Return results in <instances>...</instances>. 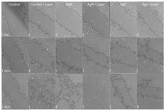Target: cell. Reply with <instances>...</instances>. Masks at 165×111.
Masks as SVG:
<instances>
[{"label":"cell","mask_w":165,"mask_h":111,"mask_svg":"<svg viewBox=\"0 0 165 111\" xmlns=\"http://www.w3.org/2000/svg\"><path fill=\"white\" fill-rule=\"evenodd\" d=\"M121 3L123 4V7L125 10H128L127 13H128L130 15L133 17L137 18V3L136 2H122Z\"/></svg>","instance_id":"27"},{"label":"cell","mask_w":165,"mask_h":111,"mask_svg":"<svg viewBox=\"0 0 165 111\" xmlns=\"http://www.w3.org/2000/svg\"><path fill=\"white\" fill-rule=\"evenodd\" d=\"M110 37L111 38L131 37L127 32L124 30L121 29L115 22L113 21H112L111 22L110 21Z\"/></svg>","instance_id":"22"},{"label":"cell","mask_w":165,"mask_h":111,"mask_svg":"<svg viewBox=\"0 0 165 111\" xmlns=\"http://www.w3.org/2000/svg\"><path fill=\"white\" fill-rule=\"evenodd\" d=\"M112 86L117 87L118 90V94H122L123 98L122 99L123 104L126 107L132 106L133 109H136L137 106L134 104V101H132V98L127 91L128 88L126 87L124 80L121 78L115 79L114 77L112 78Z\"/></svg>","instance_id":"12"},{"label":"cell","mask_w":165,"mask_h":111,"mask_svg":"<svg viewBox=\"0 0 165 111\" xmlns=\"http://www.w3.org/2000/svg\"><path fill=\"white\" fill-rule=\"evenodd\" d=\"M82 105V93L80 100L77 103L74 104L75 107L73 109H83Z\"/></svg>","instance_id":"32"},{"label":"cell","mask_w":165,"mask_h":111,"mask_svg":"<svg viewBox=\"0 0 165 111\" xmlns=\"http://www.w3.org/2000/svg\"><path fill=\"white\" fill-rule=\"evenodd\" d=\"M64 39L69 42L71 46L83 52L82 37L67 38Z\"/></svg>","instance_id":"28"},{"label":"cell","mask_w":165,"mask_h":111,"mask_svg":"<svg viewBox=\"0 0 165 111\" xmlns=\"http://www.w3.org/2000/svg\"><path fill=\"white\" fill-rule=\"evenodd\" d=\"M56 33L57 37L76 38L79 37L71 32L61 27L59 25H56Z\"/></svg>","instance_id":"25"},{"label":"cell","mask_w":165,"mask_h":111,"mask_svg":"<svg viewBox=\"0 0 165 111\" xmlns=\"http://www.w3.org/2000/svg\"><path fill=\"white\" fill-rule=\"evenodd\" d=\"M57 72H64L69 74L80 73L81 72L79 70H76L74 68L70 69L69 68H64L62 66L57 65Z\"/></svg>","instance_id":"30"},{"label":"cell","mask_w":165,"mask_h":111,"mask_svg":"<svg viewBox=\"0 0 165 111\" xmlns=\"http://www.w3.org/2000/svg\"><path fill=\"white\" fill-rule=\"evenodd\" d=\"M110 40L112 44L117 43L121 46L129 48L137 53L138 39L137 37H110Z\"/></svg>","instance_id":"16"},{"label":"cell","mask_w":165,"mask_h":111,"mask_svg":"<svg viewBox=\"0 0 165 111\" xmlns=\"http://www.w3.org/2000/svg\"><path fill=\"white\" fill-rule=\"evenodd\" d=\"M110 73H83L84 109H110Z\"/></svg>","instance_id":"1"},{"label":"cell","mask_w":165,"mask_h":111,"mask_svg":"<svg viewBox=\"0 0 165 111\" xmlns=\"http://www.w3.org/2000/svg\"><path fill=\"white\" fill-rule=\"evenodd\" d=\"M82 18L103 37H110V20L92 2L83 1Z\"/></svg>","instance_id":"2"},{"label":"cell","mask_w":165,"mask_h":111,"mask_svg":"<svg viewBox=\"0 0 165 111\" xmlns=\"http://www.w3.org/2000/svg\"><path fill=\"white\" fill-rule=\"evenodd\" d=\"M59 105V109H70V104L67 101H63Z\"/></svg>","instance_id":"31"},{"label":"cell","mask_w":165,"mask_h":111,"mask_svg":"<svg viewBox=\"0 0 165 111\" xmlns=\"http://www.w3.org/2000/svg\"><path fill=\"white\" fill-rule=\"evenodd\" d=\"M98 10L110 20V2H92Z\"/></svg>","instance_id":"24"},{"label":"cell","mask_w":165,"mask_h":111,"mask_svg":"<svg viewBox=\"0 0 165 111\" xmlns=\"http://www.w3.org/2000/svg\"><path fill=\"white\" fill-rule=\"evenodd\" d=\"M61 5V8L58 9L60 10H57L58 22L74 34L82 37V17L68 6Z\"/></svg>","instance_id":"3"},{"label":"cell","mask_w":165,"mask_h":111,"mask_svg":"<svg viewBox=\"0 0 165 111\" xmlns=\"http://www.w3.org/2000/svg\"><path fill=\"white\" fill-rule=\"evenodd\" d=\"M143 55L137 57V73L154 74L164 73V66L159 64Z\"/></svg>","instance_id":"6"},{"label":"cell","mask_w":165,"mask_h":111,"mask_svg":"<svg viewBox=\"0 0 165 111\" xmlns=\"http://www.w3.org/2000/svg\"><path fill=\"white\" fill-rule=\"evenodd\" d=\"M142 93L137 94V109H162L164 108V98H154L152 96H142Z\"/></svg>","instance_id":"8"},{"label":"cell","mask_w":165,"mask_h":111,"mask_svg":"<svg viewBox=\"0 0 165 111\" xmlns=\"http://www.w3.org/2000/svg\"><path fill=\"white\" fill-rule=\"evenodd\" d=\"M138 42H139L142 46H144L147 43V40L149 38H147L145 40V38H138Z\"/></svg>","instance_id":"33"},{"label":"cell","mask_w":165,"mask_h":111,"mask_svg":"<svg viewBox=\"0 0 165 111\" xmlns=\"http://www.w3.org/2000/svg\"><path fill=\"white\" fill-rule=\"evenodd\" d=\"M148 48L157 51L159 54L164 55V38L163 37L150 38L148 39Z\"/></svg>","instance_id":"21"},{"label":"cell","mask_w":165,"mask_h":111,"mask_svg":"<svg viewBox=\"0 0 165 111\" xmlns=\"http://www.w3.org/2000/svg\"><path fill=\"white\" fill-rule=\"evenodd\" d=\"M110 73L112 74L137 73L136 65L128 66L114 60L110 59Z\"/></svg>","instance_id":"14"},{"label":"cell","mask_w":165,"mask_h":111,"mask_svg":"<svg viewBox=\"0 0 165 111\" xmlns=\"http://www.w3.org/2000/svg\"><path fill=\"white\" fill-rule=\"evenodd\" d=\"M119 74L124 81L125 86L128 88L127 91L129 92V94L132 98V101H134V104L137 106V73Z\"/></svg>","instance_id":"11"},{"label":"cell","mask_w":165,"mask_h":111,"mask_svg":"<svg viewBox=\"0 0 165 111\" xmlns=\"http://www.w3.org/2000/svg\"><path fill=\"white\" fill-rule=\"evenodd\" d=\"M148 82L149 86L164 88V75L163 73H137V83L146 86Z\"/></svg>","instance_id":"9"},{"label":"cell","mask_w":165,"mask_h":111,"mask_svg":"<svg viewBox=\"0 0 165 111\" xmlns=\"http://www.w3.org/2000/svg\"><path fill=\"white\" fill-rule=\"evenodd\" d=\"M67 75L70 77L75 85H76L78 83H82L83 73L70 74Z\"/></svg>","instance_id":"29"},{"label":"cell","mask_w":165,"mask_h":111,"mask_svg":"<svg viewBox=\"0 0 165 111\" xmlns=\"http://www.w3.org/2000/svg\"><path fill=\"white\" fill-rule=\"evenodd\" d=\"M82 68L83 73L86 74H109L110 69L98 64L83 54Z\"/></svg>","instance_id":"13"},{"label":"cell","mask_w":165,"mask_h":111,"mask_svg":"<svg viewBox=\"0 0 165 111\" xmlns=\"http://www.w3.org/2000/svg\"><path fill=\"white\" fill-rule=\"evenodd\" d=\"M112 86V81L110 80V109H126V106L122 102L121 96L115 94L116 91Z\"/></svg>","instance_id":"19"},{"label":"cell","mask_w":165,"mask_h":111,"mask_svg":"<svg viewBox=\"0 0 165 111\" xmlns=\"http://www.w3.org/2000/svg\"><path fill=\"white\" fill-rule=\"evenodd\" d=\"M148 8L153 13H156V17L163 24L164 21V2H148Z\"/></svg>","instance_id":"20"},{"label":"cell","mask_w":165,"mask_h":111,"mask_svg":"<svg viewBox=\"0 0 165 111\" xmlns=\"http://www.w3.org/2000/svg\"><path fill=\"white\" fill-rule=\"evenodd\" d=\"M110 59L114 60L128 66L136 65L138 53H136L126 47H123L117 43H110Z\"/></svg>","instance_id":"5"},{"label":"cell","mask_w":165,"mask_h":111,"mask_svg":"<svg viewBox=\"0 0 165 111\" xmlns=\"http://www.w3.org/2000/svg\"><path fill=\"white\" fill-rule=\"evenodd\" d=\"M102 36L88 23L83 22L82 37H102Z\"/></svg>","instance_id":"23"},{"label":"cell","mask_w":165,"mask_h":111,"mask_svg":"<svg viewBox=\"0 0 165 111\" xmlns=\"http://www.w3.org/2000/svg\"><path fill=\"white\" fill-rule=\"evenodd\" d=\"M64 3L69 8L76 11L80 16L82 17L83 1H70Z\"/></svg>","instance_id":"26"},{"label":"cell","mask_w":165,"mask_h":111,"mask_svg":"<svg viewBox=\"0 0 165 111\" xmlns=\"http://www.w3.org/2000/svg\"><path fill=\"white\" fill-rule=\"evenodd\" d=\"M136 27V37L150 38L157 37L151 30L148 25L144 21L142 18L137 16Z\"/></svg>","instance_id":"17"},{"label":"cell","mask_w":165,"mask_h":111,"mask_svg":"<svg viewBox=\"0 0 165 111\" xmlns=\"http://www.w3.org/2000/svg\"><path fill=\"white\" fill-rule=\"evenodd\" d=\"M82 38L83 45L92 48L95 52H100L107 57H110V37Z\"/></svg>","instance_id":"7"},{"label":"cell","mask_w":165,"mask_h":111,"mask_svg":"<svg viewBox=\"0 0 165 111\" xmlns=\"http://www.w3.org/2000/svg\"><path fill=\"white\" fill-rule=\"evenodd\" d=\"M83 54L86 56L89 60L106 68H110V57H107L100 52H95L92 48L84 45H83Z\"/></svg>","instance_id":"10"},{"label":"cell","mask_w":165,"mask_h":111,"mask_svg":"<svg viewBox=\"0 0 165 111\" xmlns=\"http://www.w3.org/2000/svg\"><path fill=\"white\" fill-rule=\"evenodd\" d=\"M68 42H57V60L63 62L76 70H82L83 52L71 46Z\"/></svg>","instance_id":"4"},{"label":"cell","mask_w":165,"mask_h":111,"mask_svg":"<svg viewBox=\"0 0 165 111\" xmlns=\"http://www.w3.org/2000/svg\"><path fill=\"white\" fill-rule=\"evenodd\" d=\"M148 45L142 46L140 43L138 42L137 45V53H140L139 56H141L142 55H145L146 58L153 60V61L159 64H162L164 65V55L161 54H159L155 51H153L148 48Z\"/></svg>","instance_id":"15"},{"label":"cell","mask_w":165,"mask_h":111,"mask_svg":"<svg viewBox=\"0 0 165 111\" xmlns=\"http://www.w3.org/2000/svg\"><path fill=\"white\" fill-rule=\"evenodd\" d=\"M137 93H142V96L147 95L148 97L153 96L154 98H164V88L160 89L159 87L149 86L148 84L145 86L137 84Z\"/></svg>","instance_id":"18"}]
</instances>
